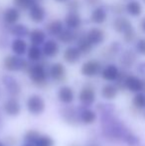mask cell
<instances>
[{
  "label": "cell",
  "mask_w": 145,
  "mask_h": 146,
  "mask_svg": "<svg viewBox=\"0 0 145 146\" xmlns=\"http://www.w3.org/2000/svg\"><path fill=\"white\" fill-rule=\"evenodd\" d=\"M3 68L8 72H18V71H27L31 67V64L26 60L22 59L16 55H8L3 59L2 62Z\"/></svg>",
  "instance_id": "1"
},
{
  "label": "cell",
  "mask_w": 145,
  "mask_h": 146,
  "mask_svg": "<svg viewBox=\"0 0 145 146\" xmlns=\"http://www.w3.org/2000/svg\"><path fill=\"white\" fill-rule=\"evenodd\" d=\"M27 73L33 84L40 86V87L46 85L49 73H47L46 68H45V66L43 64L35 63L33 65H31V67L28 70Z\"/></svg>",
  "instance_id": "2"
},
{
  "label": "cell",
  "mask_w": 145,
  "mask_h": 146,
  "mask_svg": "<svg viewBox=\"0 0 145 146\" xmlns=\"http://www.w3.org/2000/svg\"><path fill=\"white\" fill-rule=\"evenodd\" d=\"M26 108L28 111L33 115H40L45 111L46 108V102L44 98L39 94H31L27 98L26 102Z\"/></svg>",
  "instance_id": "3"
},
{
  "label": "cell",
  "mask_w": 145,
  "mask_h": 146,
  "mask_svg": "<svg viewBox=\"0 0 145 146\" xmlns=\"http://www.w3.org/2000/svg\"><path fill=\"white\" fill-rule=\"evenodd\" d=\"M103 65L97 60H89L85 62L81 67V73L87 78H93L101 73Z\"/></svg>",
  "instance_id": "4"
},
{
  "label": "cell",
  "mask_w": 145,
  "mask_h": 146,
  "mask_svg": "<svg viewBox=\"0 0 145 146\" xmlns=\"http://www.w3.org/2000/svg\"><path fill=\"white\" fill-rule=\"evenodd\" d=\"M124 90L134 94L143 92V79L138 76L128 74L124 80Z\"/></svg>",
  "instance_id": "5"
},
{
  "label": "cell",
  "mask_w": 145,
  "mask_h": 146,
  "mask_svg": "<svg viewBox=\"0 0 145 146\" xmlns=\"http://www.w3.org/2000/svg\"><path fill=\"white\" fill-rule=\"evenodd\" d=\"M1 81L3 86L5 87L6 90L11 96H13L14 98L20 94V92H21V86H20V84L18 83L17 80L14 77H12L10 75H4L2 77Z\"/></svg>",
  "instance_id": "6"
},
{
  "label": "cell",
  "mask_w": 145,
  "mask_h": 146,
  "mask_svg": "<svg viewBox=\"0 0 145 146\" xmlns=\"http://www.w3.org/2000/svg\"><path fill=\"white\" fill-rule=\"evenodd\" d=\"M79 100L83 106H89L95 102V92L91 86H85L79 94Z\"/></svg>",
  "instance_id": "7"
},
{
  "label": "cell",
  "mask_w": 145,
  "mask_h": 146,
  "mask_svg": "<svg viewBox=\"0 0 145 146\" xmlns=\"http://www.w3.org/2000/svg\"><path fill=\"white\" fill-rule=\"evenodd\" d=\"M87 41L91 43L93 46H97L101 45L105 39V32L101 28L93 27L91 28L87 33H85Z\"/></svg>",
  "instance_id": "8"
},
{
  "label": "cell",
  "mask_w": 145,
  "mask_h": 146,
  "mask_svg": "<svg viewBox=\"0 0 145 146\" xmlns=\"http://www.w3.org/2000/svg\"><path fill=\"white\" fill-rule=\"evenodd\" d=\"M49 76L55 82H62L67 76L66 67L62 63H54L49 69Z\"/></svg>",
  "instance_id": "9"
},
{
  "label": "cell",
  "mask_w": 145,
  "mask_h": 146,
  "mask_svg": "<svg viewBox=\"0 0 145 146\" xmlns=\"http://www.w3.org/2000/svg\"><path fill=\"white\" fill-rule=\"evenodd\" d=\"M120 75V70L117 66L113 64H109L105 68H103V71L101 73V76L105 81L107 82H116Z\"/></svg>",
  "instance_id": "10"
},
{
  "label": "cell",
  "mask_w": 145,
  "mask_h": 146,
  "mask_svg": "<svg viewBox=\"0 0 145 146\" xmlns=\"http://www.w3.org/2000/svg\"><path fill=\"white\" fill-rule=\"evenodd\" d=\"M81 53L79 52V50L77 49V46H69L65 49L64 53H63V59L65 62H67L68 64L73 65L77 64V62L81 60Z\"/></svg>",
  "instance_id": "11"
},
{
  "label": "cell",
  "mask_w": 145,
  "mask_h": 146,
  "mask_svg": "<svg viewBox=\"0 0 145 146\" xmlns=\"http://www.w3.org/2000/svg\"><path fill=\"white\" fill-rule=\"evenodd\" d=\"M42 52L43 55L47 58H55L60 52V45L57 41L55 40H47L46 42L43 44L42 47Z\"/></svg>",
  "instance_id": "12"
},
{
  "label": "cell",
  "mask_w": 145,
  "mask_h": 146,
  "mask_svg": "<svg viewBox=\"0 0 145 146\" xmlns=\"http://www.w3.org/2000/svg\"><path fill=\"white\" fill-rule=\"evenodd\" d=\"M3 110L9 116H17L21 112V106L17 98H11L3 104Z\"/></svg>",
  "instance_id": "13"
},
{
  "label": "cell",
  "mask_w": 145,
  "mask_h": 146,
  "mask_svg": "<svg viewBox=\"0 0 145 146\" xmlns=\"http://www.w3.org/2000/svg\"><path fill=\"white\" fill-rule=\"evenodd\" d=\"M20 19V10L18 8L8 7L3 12V21L9 26H13L18 23Z\"/></svg>",
  "instance_id": "14"
},
{
  "label": "cell",
  "mask_w": 145,
  "mask_h": 146,
  "mask_svg": "<svg viewBox=\"0 0 145 146\" xmlns=\"http://www.w3.org/2000/svg\"><path fill=\"white\" fill-rule=\"evenodd\" d=\"M29 17L35 23H42L46 18V10L40 3H35L29 9Z\"/></svg>",
  "instance_id": "15"
},
{
  "label": "cell",
  "mask_w": 145,
  "mask_h": 146,
  "mask_svg": "<svg viewBox=\"0 0 145 146\" xmlns=\"http://www.w3.org/2000/svg\"><path fill=\"white\" fill-rule=\"evenodd\" d=\"M81 22L83 19L79 12H68L64 20V24L67 26V28L73 31H77L81 27Z\"/></svg>",
  "instance_id": "16"
},
{
  "label": "cell",
  "mask_w": 145,
  "mask_h": 146,
  "mask_svg": "<svg viewBox=\"0 0 145 146\" xmlns=\"http://www.w3.org/2000/svg\"><path fill=\"white\" fill-rule=\"evenodd\" d=\"M112 27H113L114 31L116 33H119V34H123L127 30L131 29L133 26H132L131 22L128 18L124 17V16H117L115 19L112 22Z\"/></svg>",
  "instance_id": "17"
},
{
  "label": "cell",
  "mask_w": 145,
  "mask_h": 146,
  "mask_svg": "<svg viewBox=\"0 0 145 146\" xmlns=\"http://www.w3.org/2000/svg\"><path fill=\"white\" fill-rule=\"evenodd\" d=\"M120 65L124 69H130L134 66V64L137 61V53L133 50H125L120 56Z\"/></svg>",
  "instance_id": "18"
},
{
  "label": "cell",
  "mask_w": 145,
  "mask_h": 146,
  "mask_svg": "<svg viewBox=\"0 0 145 146\" xmlns=\"http://www.w3.org/2000/svg\"><path fill=\"white\" fill-rule=\"evenodd\" d=\"M58 98L61 102L65 104H72L75 100V92L73 88L69 86H62L58 90Z\"/></svg>",
  "instance_id": "19"
},
{
  "label": "cell",
  "mask_w": 145,
  "mask_h": 146,
  "mask_svg": "<svg viewBox=\"0 0 145 146\" xmlns=\"http://www.w3.org/2000/svg\"><path fill=\"white\" fill-rule=\"evenodd\" d=\"M91 23L97 24V25H101L103 24L107 19V12L103 6H97L95 7V9L91 13Z\"/></svg>",
  "instance_id": "20"
},
{
  "label": "cell",
  "mask_w": 145,
  "mask_h": 146,
  "mask_svg": "<svg viewBox=\"0 0 145 146\" xmlns=\"http://www.w3.org/2000/svg\"><path fill=\"white\" fill-rule=\"evenodd\" d=\"M28 44L24 39L15 38L11 43V50L14 55L18 57L23 56L24 54H27L28 51Z\"/></svg>",
  "instance_id": "21"
},
{
  "label": "cell",
  "mask_w": 145,
  "mask_h": 146,
  "mask_svg": "<svg viewBox=\"0 0 145 146\" xmlns=\"http://www.w3.org/2000/svg\"><path fill=\"white\" fill-rule=\"evenodd\" d=\"M64 29H65L64 22L60 19L52 20V21L49 22V23L46 25L47 33L53 37H58L59 35L63 32V30Z\"/></svg>",
  "instance_id": "22"
},
{
  "label": "cell",
  "mask_w": 145,
  "mask_h": 146,
  "mask_svg": "<svg viewBox=\"0 0 145 146\" xmlns=\"http://www.w3.org/2000/svg\"><path fill=\"white\" fill-rule=\"evenodd\" d=\"M29 40L32 45L40 47L41 45L46 42V32L42 29H38V28L33 29L30 32Z\"/></svg>",
  "instance_id": "23"
},
{
  "label": "cell",
  "mask_w": 145,
  "mask_h": 146,
  "mask_svg": "<svg viewBox=\"0 0 145 146\" xmlns=\"http://www.w3.org/2000/svg\"><path fill=\"white\" fill-rule=\"evenodd\" d=\"M77 47L79 50V52L81 53V55H87L91 52L93 46L87 41V37H85V33H81V34H79V37H77Z\"/></svg>",
  "instance_id": "24"
},
{
  "label": "cell",
  "mask_w": 145,
  "mask_h": 146,
  "mask_svg": "<svg viewBox=\"0 0 145 146\" xmlns=\"http://www.w3.org/2000/svg\"><path fill=\"white\" fill-rule=\"evenodd\" d=\"M10 33L13 35L16 38H20V39H24L26 37H29L30 35V29L24 24H20L17 23L13 26H10Z\"/></svg>",
  "instance_id": "25"
},
{
  "label": "cell",
  "mask_w": 145,
  "mask_h": 146,
  "mask_svg": "<svg viewBox=\"0 0 145 146\" xmlns=\"http://www.w3.org/2000/svg\"><path fill=\"white\" fill-rule=\"evenodd\" d=\"M118 92H119V90L117 88V87H116L114 84L109 83V84L105 85L103 88H101V96H103L105 100H112L117 96Z\"/></svg>",
  "instance_id": "26"
},
{
  "label": "cell",
  "mask_w": 145,
  "mask_h": 146,
  "mask_svg": "<svg viewBox=\"0 0 145 146\" xmlns=\"http://www.w3.org/2000/svg\"><path fill=\"white\" fill-rule=\"evenodd\" d=\"M77 37H79V35H77V33L75 31L71 30L69 28H65L63 30V32L57 38L63 44H71L73 41L77 40Z\"/></svg>",
  "instance_id": "27"
},
{
  "label": "cell",
  "mask_w": 145,
  "mask_h": 146,
  "mask_svg": "<svg viewBox=\"0 0 145 146\" xmlns=\"http://www.w3.org/2000/svg\"><path fill=\"white\" fill-rule=\"evenodd\" d=\"M142 5L137 0H130L125 5V11L132 17H138L142 13Z\"/></svg>",
  "instance_id": "28"
},
{
  "label": "cell",
  "mask_w": 145,
  "mask_h": 146,
  "mask_svg": "<svg viewBox=\"0 0 145 146\" xmlns=\"http://www.w3.org/2000/svg\"><path fill=\"white\" fill-rule=\"evenodd\" d=\"M79 120L83 123V124H93L95 120H97V113L95 110H91V108H85L81 112L79 113Z\"/></svg>",
  "instance_id": "29"
},
{
  "label": "cell",
  "mask_w": 145,
  "mask_h": 146,
  "mask_svg": "<svg viewBox=\"0 0 145 146\" xmlns=\"http://www.w3.org/2000/svg\"><path fill=\"white\" fill-rule=\"evenodd\" d=\"M43 56V52L42 49L39 46H34V45H31V46L28 48L27 51V58L30 62H33V63H38L39 61H41Z\"/></svg>",
  "instance_id": "30"
},
{
  "label": "cell",
  "mask_w": 145,
  "mask_h": 146,
  "mask_svg": "<svg viewBox=\"0 0 145 146\" xmlns=\"http://www.w3.org/2000/svg\"><path fill=\"white\" fill-rule=\"evenodd\" d=\"M132 106L138 111H144L145 110V92H141L135 94L131 100Z\"/></svg>",
  "instance_id": "31"
},
{
  "label": "cell",
  "mask_w": 145,
  "mask_h": 146,
  "mask_svg": "<svg viewBox=\"0 0 145 146\" xmlns=\"http://www.w3.org/2000/svg\"><path fill=\"white\" fill-rule=\"evenodd\" d=\"M120 50H121V45H120L119 42H112L111 44L107 47L105 50V53H103V56L107 59H112L113 57H115L117 54H119Z\"/></svg>",
  "instance_id": "32"
},
{
  "label": "cell",
  "mask_w": 145,
  "mask_h": 146,
  "mask_svg": "<svg viewBox=\"0 0 145 146\" xmlns=\"http://www.w3.org/2000/svg\"><path fill=\"white\" fill-rule=\"evenodd\" d=\"M63 111H64V113H63L64 118L66 119L67 121H69V122L77 121V116H79V112H77L75 108H65Z\"/></svg>",
  "instance_id": "33"
},
{
  "label": "cell",
  "mask_w": 145,
  "mask_h": 146,
  "mask_svg": "<svg viewBox=\"0 0 145 146\" xmlns=\"http://www.w3.org/2000/svg\"><path fill=\"white\" fill-rule=\"evenodd\" d=\"M35 146H55V141L50 135L41 134V136L35 142Z\"/></svg>",
  "instance_id": "34"
},
{
  "label": "cell",
  "mask_w": 145,
  "mask_h": 146,
  "mask_svg": "<svg viewBox=\"0 0 145 146\" xmlns=\"http://www.w3.org/2000/svg\"><path fill=\"white\" fill-rule=\"evenodd\" d=\"M14 5H15L16 8L18 9H22V10H27L30 9L31 6L33 4L37 3L35 0H13Z\"/></svg>",
  "instance_id": "35"
},
{
  "label": "cell",
  "mask_w": 145,
  "mask_h": 146,
  "mask_svg": "<svg viewBox=\"0 0 145 146\" xmlns=\"http://www.w3.org/2000/svg\"><path fill=\"white\" fill-rule=\"evenodd\" d=\"M40 136H41V133L39 132V131L31 129V130L27 131L26 134L24 135V140H25V142H29V143L35 144V142L38 140V138Z\"/></svg>",
  "instance_id": "36"
},
{
  "label": "cell",
  "mask_w": 145,
  "mask_h": 146,
  "mask_svg": "<svg viewBox=\"0 0 145 146\" xmlns=\"http://www.w3.org/2000/svg\"><path fill=\"white\" fill-rule=\"evenodd\" d=\"M122 36H123V41L126 44H131V43H133L134 41L136 40V38H137L136 31L133 27H132L131 29L127 30L125 33H123Z\"/></svg>",
  "instance_id": "37"
},
{
  "label": "cell",
  "mask_w": 145,
  "mask_h": 146,
  "mask_svg": "<svg viewBox=\"0 0 145 146\" xmlns=\"http://www.w3.org/2000/svg\"><path fill=\"white\" fill-rule=\"evenodd\" d=\"M123 140L125 141V143H127L129 146H136L139 144V137L137 135L133 134L131 132H127V134L124 136Z\"/></svg>",
  "instance_id": "38"
},
{
  "label": "cell",
  "mask_w": 145,
  "mask_h": 146,
  "mask_svg": "<svg viewBox=\"0 0 145 146\" xmlns=\"http://www.w3.org/2000/svg\"><path fill=\"white\" fill-rule=\"evenodd\" d=\"M79 7H81L79 0H69L67 3V8L69 12H79Z\"/></svg>",
  "instance_id": "39"
},
{
  "label": "cell",
  "mask_w": 145,
  "mask_h": 146,
  "mask_svg": "<svg viewBox=\"0 0 145 146\" xmlns=\"http://www.w3.org/2000/svg\"><path fill=\"white\" fill-rule=\"evenodd\" d=\"M136 53L141 56H145V38H140L137 40L135 45Z\"/></svg>",
  "instance_id": "40"
},
{
  "label": "cell",
  "mask_w": 145,
  "mask_h": 146,
  "mask_svg": "<svg viewBox=\"0 0 145 146\" xmlns=\"http://www.w3.org/2000/svg\"><path fill=\"white\" fill-rule=\"evenodd\" d=\"M111 11L113 12L114 14L120 16V14H122L124 11H125V6H123L120 3H115L111 6Z\"/></svg>",
  "instance_id": "41"
},
{
  "label": "cell",
  "mask_w": 145,
  "mask_h": 146,
  "mask_svg": "<svg viewBox=\"0 0 145 146\" xmlns=\"http://www.w3.org/2000/svg\"><path fill=\"white\" fill-rule=\"evenodd\" d=\"M137 73L145 78V62H141L137 65Z\"/></svg>",
  "instance_id": "42"
},
{
  "label": "cell",
  "mask_w": 145,
  "mask_h": 146,
  "mask_svg": "<svg viewBox=\"0 0 145 146\" xmlns=\"http://www.w3.org/2000/svg\"><path fill=\"white\" fill-rule=\"evenodd\" d=\"M101 0H85V3H87L89 6H91V7H95V6L97 7V5L101 3Z\"/></svg>",
  "instance_id": "43"
},
{
  "label": "cell",
  "mask_w": 145,
  "mask_h": 146,
  "mask_svg": "<svg viewBox=\"0 0 145 146\" xmlns=\"http://www.w3.org/2000/svg\"><path fill=\"white\" fill-rule=\"evenodd\" d=\"M140 28H141V30L145 33V17L141 20V22H140Z\"/></svg>",
  "instance_id": "44"
},
{
  "label": "cell",
  "mask_w": 145,
  "mask_h": 146,
  "mask_svg": "<svg viewBox=\"0 0 145 146\" xmlns=\"http://www.w3.org/2000/svg\"><path fill=\"white\" fill-rule=\"evenodd\" d=\"M21 146H35V144H33V143H29V142H25V143H23Z\"/></svg>",
  "instance_id": "45"
},
{
  "label": "cell",
  "mask_w": 145,
  "mask_h": 146,
  "mask_svg": "<svg viewBox=\"0 0 145 146\" xmlns=\"http://www.w3.org/2000/svg\"><path fill=\"white\" fill-rule=\"evenodd\" d=\"M56 2H58V3H68L69 0H55Z\"/></svg>",
  "instance_id": "46"
},
{
  "label": "cell",
  "mask_w": 145,
  "mask_h": 146,
  "mask_svg": "<svg viewBox=\"0 0 145 146\" xmlns=\"http://www.w3.org/2000/svg\"><path fill=\"white\" fill-rule=\"evenodd\" d=\"M143 92H145V78H143Z\"/></svg>",
  "instance_id": "47"
},
{
  "label": "cell",
  "mask_w": 145,
  "mask_h": 146,
  "mask_svg": "<svg viewBox=\"0 0 145 146\" xmlns=\"http://www.w3.org/2000/svg\"><path fill=\"white\" fill-rule=\"evenodd\" d=\"M69 146H79V144H70Z\"/></svg>",
  "instance_id": "48"
},
{
  "label": "cell",
  "mask_w": 145,
  "mask_h": 146,
  "mask_svg": "<svg viewBox=\"0 0 145 146\" xmlns=\"http://www.w3.org/2000/svg\"><path fill=\"white\" fill-rule=\"evenodd\" d=\"M0 146H5V144H4L3 142H1V141H0Z\"/></svg>",
  "instance_id": "49"
},
{
  "label": "cell",
  "mask_w": 145,
  "mask_h": 146,
  "mask_svg": "<svg viewBox=\"0 0 145 146\" xmlns=\"http://www.w3.org/2000/svg\"><path fill=\"white\" fill-rule=\"evenodd\" d=\"M143 114H144V117H145V110H144V111H143Z\"/></svg>",
  "instance_id": "50"
},
{
  "label": "cell",
  "mask_w": 145,
  "mask_h": 146,
  "mask_svg": "<svg viewBox=\"0 0 145 146\" xmlns=\"http://www.w3.org/2000/svg\"><path fill=\"white\" fill-rule=\"evenodd\" d=\"M35 1L37 2V3H39V2H38V1H39V0H35Z\"/></svg>",
  "instance_id": "51"
},
{
  "label": "cell",
  "mask_w": 145,
  "mask_h": 146,
  "mask_svg": "<svg viewBox=\"0 0 145 146\" xmlns=\"http://www.w3.org/2000/svg\"><path fill=\"white\" fill-rule=\"evenodd\" d=\"M142 1H143V2H144V3H145V0H142Z\"/></svg>",
  "instance_id": "52"
},
{
  "label": "cell",
  "mask_w": 145,
  "mask_h": 146,
  "mask_svg": "<svg viewBox=\"0 0 145 146\" xmlns=\"http://www.w3.org/2000/svg\"><path fill=\"white\" fill-rule=\"evenodd\" d=\"M0 123H1V121H0Z\"/></svg>",
  "instance_id": "53"
}]
</instances>
